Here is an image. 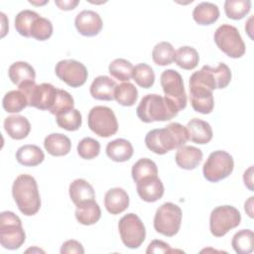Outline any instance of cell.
<instances>
[{"instance_id": "obj_25", "label": "cell", "mask_w": 254, "mask_h": 254, "mask_svg": "<svg viewBox=\"0 0 254 254\" xmlns=\"http://www.w3.org/2000/svg\"><path fill=\"white\" fill-rule=\"evenodd\" d=\"M44 147L46 151L55 157L65 156L71 149V143L68 137L62 133H52L45 138Z\"/></svg>"}, {"instance_id": "obj_48", "label": "cell", "mask_w": 254, "mask_h": 254, "mask_svg": "<svg viewBox=\"0 0 254 254\" xmlns=\"http://www.w3.org/2000/svg\"><path fill=\"white\" fill-rule=\"evenodd\" d=\"M253 198L254 196H250L248 198V200L245 201V204H244V208H245V211L247 212V214L252 218L253 217Z\"/></svg>"}, {"instance_id": "obj_27", "label": "cell", "mask_w": 254, "mask_h": 254, "mask_svg": "<svg viewBox=\"0 0 254 254\" xmlns=\"http://www.w3.org/2000/svg\"><path fill=\"white\" fill-rule=\"evenodd\" d=\"M100 217L101 210L95 199L76 205L75 218L80 224L92 225L96 223Z\"/></svg>"}, {"instance_id": "obj_49", "label": "cell", "mask_w": 254, "mask_h": 254, "mask_svg": "<svg viewBox=\"0 0 254 254\" xmlns=\"http://www.w3.org/2000/svg\"><path fill=\"white\" fill-rule=\"evenodd\" d=\"M31 4H35V5H44V4H46L48 1H43V2H41V3H39V2H34V1H29Z\"/></svg>"}, {"instance_id": "obj_21", "label": "cell", "mask_w": 254, "mask_h": 254, "mask_svg": "<svg viewBox=\"0 0 254 254\" xmlns=\"http://www.w3.org/2000/svg\"><path fill=\"white\" fill-rule=\"evenodd\" d=\"M4 129L12 139L22 140L29 135L31 124L29 120L22 115H10L4 120Z\"/></svg>"}, {"instance_id": "obj_40", "label": "cell", "mask_w": 254, "mask_h": 254, "mask_svg": "<svg viewBox=\"0 0 254 254\" xmlns=\"http://www.w3.org/2000/svg\"><path fill=\"white\" fill-rule=\"evenodd\" d=\"M133 64L125 59H116L108 66L109 73L120 81H129L132 77Z\"/></svg>"}, {"instance_id": "obj_41", "label": "cell", "mask_w": 254, "mask_h": 254, "mask_svg": "<svg viewBox=\"0 0 254 254\" xmlns=\"http://www.w3.org/2000/svg\"><path fill=\"white\" fill-rule=\"evenodd\" d=\"M53 35L52 22L44 17L39 16L33 23L31 29V37L38 41H46Z\"/></svg>"}, {"instance_id": "obj_4", "label": "cell", "mask_w": 254, "mask_h": 254, "mask_svg": "<svg viewBox=\"0 0 254 254\" xmlns=\"http://www.w3.org/2000/svg\"><path fill=\"white\" fill-rule=\"evenodd\" d=\"M26 234L22 221L12 211L0 213V243L5 249H19L25 242Z\"/></svg>"}, {"instance_id": "obj_39", "label": "cell", "mask_w": 254, "mask_h": 254, "mask_svg": "<svg viewBox=\"0 0 254 254\" xmlns=\"http://www.w3.org/2000/svg\"><path fill=\"white\" fill-rule=\"evenodd\" d=\"M251 9L250 0H226L224 2V11L226 16L232 20L244 18Z\"/></svg>"}, {"instance_id": "obj_18", "label": "cell", "mask_w": 254, "mask_h": 254, "mask_svg": "<svg viewBox=\"0 0 254 254\" xmlns=\"http://www.w3.org/2000/svg\"><path fill=\"white\" fill-rule=\"evenodd\" d=\"M104 206L111 214H119L129 206V195L122 188H113L104 195Z\"/></svg>"}, {"instance_id": "obj_8", "label": "cell", "mask_w": 254, "mask_h": 254, "mask_svg": "<svg viewBox=\"0 0 254 254\" xmlns=\"http://www.w3.org/2000/svg\"><path fill=\"white\" fill-rule=\"evenodd\" d=\"M182 215V209L177 204L173 202L163 203L155 213V230L168 237L176 235L181 227Z\"/></svg>"}, {"instance_id": "obj_5", "label": "cell", "mask_w": 254, "mask_h": 254, "mask_svg": "<svg viewBox=\"0 0 254 254\" xmlns=\"http://www.w3.org/2000/svg\"><path fill=\"white\" fill-rule=\"evenodd\" d=\"M213 38L218 49L229 58L238 59L245 54V44L236 27L223 24L215 30Z\"/></svg>"}, {"instance_id": "obj_26", "label": "cell", "mask_w": 254, "mask_h": 254, "mask_svg": "<svg viewBox=\"0 0 254 254\" xmlns=\"http://www.w3.org/2000/svg\"><path fill=\"white\" fill-rule=\"evenodd\" d=\"M134 149L126 139H115L106 146V155L114 162H126L131 159Z\"/></svg>"}, {"instance_id": "obj_23", "label": "cell", "mask_w": 254, "mask_h": 254, "mask_svg": "<svg viewBox=\"0 0 254 254\" xmlns=\"http://www.w3.org/2000/svg\"><path fill=\"white\" fill-rule=\"evenodd\" d=\"M8 75L11 81L18 87L29 82H34L36 71L34 67L26 62H16L8 69Z\"/></svg>"}, {"instance_id": "obj_6", "label": "cell", "mask_w": 254, "mask_h": 254, "mask_svg": "<svg viewBox=\"0 0 254 254\" xmlns=\"http://www.w3.org/2000/svg\"><path fill=\"white\" fill-rule=\"evenodd\" d=\"M230 80L231 70L224 63H219L216 67L203 65L190 77V82L202 84L211 90L225 88Z\"/></svg>"}, {"instance_id": "obj_29", "label": "cell", "mask_w": 254, "mask_h": 254, "mask_svg": "<svg viewBox=\"0 0 254 254\" xmlns=\"http://www.w3.org/2000/svg\"><path fill=\"white\" fill-rule=\"evenodd\" d=\"M45 159V154L37 145H24L16 152V160L19 164L26 167H35L40 165Z\"/></svg>"}, {"instance_id": "obj_11", "label": "cell", "mask_w": 254, "mask_h": 254, "mask_svg": "<svg viewBox=\"0 0 254 254\" xmlns=\"http://www.w3.org/2000/svg\"><path fill=\"white\" fill-rule=\"evenodd\" d=\"M118 230L123 244L131 249L138 248L145 240V225L135 213H127L118 222Z\"/></svg>"}, {"instance_id": "obj_9", "label": "cell", "mask_w": 254, "mask_h": 254, "mask_svg": "<svg viewBox=\"0 0 254 254\" xmlns=\"http://www.w3.org/2000/svg\"><path fill=\"white\" fill-rule=\"evenodd\" d=\"M241 221L239 210L232 205H220L212 209L209 216V229L213 236L222 237L237 227Z\"/></svg>"}, {"instance_id": "obj_32", "label": "cell", "mask_w": 254, "mask_h": 254, "mask_svg": "<svg viewBox=\"0 0 254 254\" xmlns=\"http://www.w3.org/2000/svg\"><path fill=\"white\" fill-rule=\"evenodd\" d=\"M2 106L6 112L19 113L28 106V99L25 93L20 89L11 90L4 95Z\"/></svg>"}, {"instance_id": "obj_33", "label": "cell", "mask_w": 254, "mask_h": 254, "mask_svg": "<svg viewBox=\"0 0 254 254\" xmlns=\"http://www.w3.org/2000/svg\"><path fill=\"white\" fill-rule=\"evenodd\" d=\"M253 231L250 229H242L233 235L231 246L238 254H249L253 251Z\"/></svg>"}, {"instance_id": "obj_20", "label": "cell", "mask_w": 254, "mask_h": 254, "mask_svg": "<svg viewBox=\"0 0 254 254\" xmlns=\"http://www.w3.org/2000/svg\"><path fill=\"white\" fill-rule=\"evenodd\" d=\"M116 86V82L111 79V77L106 75H99L93 79L89 91L94 99L110 101L114 99Z\"/></svg>"}, {"instance_id": "obj_17", "label": "cell", "mask_w": 254, "mask_h": 254, "mask_svg": "<svg viewBox=\"0 0 254 254\" xmlns=\"http://www.w3.org/2000/svg\"><path fill=\"white\" fill-rule=\"evenodd\" d=\"M188 138L191 142L199 145H204L212 139V128L209 123L198 118H192L188 122L187 126Z\"/></svg>"}, {"instance_id": "obj_43", "label": "cell", "mask_w": 254, "mask_h": 254, "mask_svg": "<svg viewBox=\"0 0 254 254\" xmlns=\"http://www.w3.org/2000/svg\"><path fill=\"white\" fill-rule=\"evenodd\" d=\"M99 152L100 143L91 137L83 138L77 145V154L84 160L94 159L99 155Z\"/></svg>"}, {"instance_id": "obj_22", "label": "cell", "mask_w": 254, "mask_h": 254, "mask_svg": "<svg viewBox=\"0 0 254 254\" xmlns=\"http://www.w3.org/2000/svg\"><path fill=\"white\" fill-rule=\"evenodd\" d=\"M175 160L177 165L185 170L195 169L202 160V152L193 146H182L178 149Z\"/></svg>"}, {"instance_id": "obj_45", "label": "cell", "mask_w": 254, "mask_h": 254, "mask_svg": "<svg viewBox=\"0 0 254 254\" xmlns=\"http://www.w3.org/2000/svg\"><path fill=\"white\" fill-rule=\"evenodd\" d=\"M61 253L62 254H69V253L83 254L84 249H83L81 243H79L76 240L70 239V240H66L65 242L63 243L62 248H61Z\"/></svg>"}, {"instance_id": "obj_46", "label": "cell", "mask_w": 254, "mask_h": 254, "mask_svg": "<svg viewBox=\"0 0 254 254\" xmlns=\"http://www.w3.org/2000/svg\"><path fill=\"white\" fill-rule=\"evenodd\" d=\"M79 3L78 0H56L55 4L61 9V10H64V11H68V10H72L76 7V5Z\"/></svg>"}, {"instance_id": "obj_47", "label": "cell", "mask_w": 254, "mask_h": 254, "mask_svg": "<svg viewBox=\"0 0 254 254\" xmlns=\"http://www.w3.org/2000/svg\"><path fill=\"white\" fill-rule=\"evenodd\" d=\"M243 181L245 186L250 190H253V166H250L243 175Z\"/></svg>"}, {"instance_id": "obj_19", "label": "cell", "mask_w": 254, "mask_h": 254, "mask_svg": "<svg viewBox=\"0 0 254 254\" xmlns=\"http://www.w3.org/2000/svg\"><path fill=\"white\" fill-rule=\"evenodd\" d=\"M139 196L147 202H155L164 194V185L158 177H153L136 184Z\"/></svg>"}, {"instance_id": "obj_44", "label": "cell", "mask_w": 254, "mask_h": 254, "mask_svg": "<svg viewBox=\"0 0 254 254\" xmlns=\"http://www.w3.org/2000/svg\"><path fill=\"white\" fill-rule=\"evenodd\" d=\"M176 250L171 249L170 245L162 240H153L149 245L146 250L147 254L151 253H172L175 252Z\"/></svg>"}, {"instance_id": "obj_10", "label": "cell", "mask_w": 254, "mask_h": 254, "mask_svg": "<svg viewBox=\"0 0 254 254\" xmlns=\"http://www.w3.org/2000/svg\"><path fill=\"white\" fill-rule=\"evenodd\" d=\"M89 129L99 137L107 138L118 130V122L111 108L97 105L90 109L87 116Z\"/></svg>"}, {"instance_id": "obj_34", "label": "cell", "mask_w": 254, "mask_h": 254, "mask_svg": "<svg viewBox=\"0 0 254 254\" xmlns=\"http://www.w3.org/2000/svg\"><path fill=\"white\" fill-rule=\"evenodd\" d=\"M138 98V90L135 85L129 81L123 82L116 86L114 99L123 106H132Z\"/></svg>"}, {"instance_id": "obj_37", "label": "cell", "mask_w": 254, "mask_h": 254, "mask_svg": "<svg viewBox=\"0 0 254 254\" xmlns=\"http://www.w3.org/2000/svg\"><path fill=\"white\" fill-rule=\"evenodd\" d=\"M39 16L40 15L37 12L28 9L19 12L15 18V28L17 32L21 36L30 38L33 23Z\"/></svg>"}, {"instance_id": "obj_28", "label": "cell", "mask_w": 254, "mask_h": 254, "mask_svg": "<svg viewBox=\"0 0 254 254\" xmlns=\"http://www.w3.org/2000/svg\"><path fill=\"white\" fill-rule=\"evenodd\" d=\"M192 18L198 25H211L219 18L218 6L211 2H201L194 7Z\"/></svg>"}, {"instance_id": "obj_3", "label": "cell", "mask_w": 254, "mask_h": 254, "mask_svg": "<svg viewBox=\"0 0 254 254\" xmlns=\"http://www.w3.org/2000/svg\"><path fill=\"white\" fill-rule=\"evenodd\" d=\"M136 113L141 121L151 123L155 121H169L178 115L179 110L167 97L153 93L145 95L140 100Z\"/></svg>"}, {"instance_id": "obj_35", "label": "cell", "mask_w": 254, "mask_h": 254, "mask_svg": "<svg viewBox=\"0 0 254 254\" xmlns=\"http://www.w3.org/2000/svg\"><path fill=\"white\" fill-rule=\"evenodd\" d=\"M56 121L59 127L67 131H76L82 123L81 114L77 109H69L56 115Z\"/></svg>"}, {"instance_id": "obj_42", "label": "cell", "mask_w": 254, "mask_h": 254, "mask_svg": "<svg viewBox=\"0 0 254 254\" xmlns=\"http://www.w3.org/2000/svg\"><path fill=\"white\" fill-rule=\"evenodd\" d=\"M73 105H74V100L72 96L66 90L58 88L54 103L49 111L54 115H58L61 112L72 109Z\"/></svg>"}, {"instance_id": "obj_2", "label": "cell", "mask_w": 254, "mask_h": 254, "mask_svg": "<svg viewBox=\"0 0 254 254\" xmlns=\"http://www.w3.org/2000/svg\"><path fill=\"white\" fill-rule=\"evenodd\" d=\"M12 195L19 210L27 216L36 214L41 207V197L36 180L27 174L19 175L12 186Z\"/></svg>"}, {"instance_id": "obj_13", "label": "cell", "mask_w": 254, "mask_h": 254, "mask_svg": "<svg viewBox=\"0 0 254 254\" xmlns=\"http://www.w3.org/2000/svg\"><path fill=\"white\" fill-rule=\"evenodd\" d=\"M160 82L165 97L171 100L179 111L187 106V93L182 75L175 69H166L162 72Z\"/></svg>"}, {"instance_id": "obj_14", "label": "cell", "mask_w": 254, "mask_h": 254, "mask_svg": "<svg viewBox=\"0 0 254 254\" xmlns=\"http://www.w3.org/2000/svg\"><path fill=\"white\" fill-rule=\"evenodd\" d=\"M57 76L70 87H79L87 79L88 72L83 64L75 60L60 61L55 67Z\"/></svg>"}, {"instance_id": "obj_7", "label": "cell", "mask_w": 254, "mask_h": 254, "mask_svg": "<svg viewBox=\"0 0 254 254\" xmlns=\"http://www.w3.org/2000/svg\"><path fill=\"white\" fill-rule=\"evenodd\" d=\"M234 162L232 156L222 150L213 151L203 164L202 173L205 180L217 183L227 178L233 171Z\"/></svg>"}, {"instance_id": "obj_36", "label": "cell", "mask_w": 254, "mask_h": 254, "mask_svg": "<svg viewBox=\"0 0 254 254\" xmlns=\"http://www.w3.org/2000/svg\"><path fill=\"white\" fill-rule=\"evenodd\" d=\"M175 54L173 46L169 42H160L152 51V59L158 65H168L175 62Z\"/></svg>"}, {"instance_id": "obj_30", "label": "cell", "mask_w": 254, "mask_h": 254, "mask_svg": "<svg viewBox=\"0 0 254 254\" xmlns=\"http://www.w3.org/2000/svg\"><path fill=\"white\" fill-rule=\"evenodd\" d=\"M131 175L133 181L137 184L146 179L158 177V168L151 159L142 158L133 165Z\"/></svg>"}, {"instance_id": "obj_1", "label": "cell", "mask_w": 254, "mask_h": 254, "mask_svg": "<svg viewBox=\"0 0 254 254\" xmlns=\"http://www.w3.org/2000/svg\"><path fill=\"white\" fill-rule=\"evenodd\" d=\"M189 141L186 126L178 122L170 123L165 128L153 129L145 137L147 148L155 154L164 155L171 150L179 149Z\"/></svg>"}, {"instance_id": "obj_12", "label": "cell", "mask_w": 254, "mask_h": 254, "mask_svg": "<svg viewBox=\"0 0 254 254\" xmlns=\"http://www.w3.org/2000/svg\"><path fill=\"white\" fill-rule=\"evenodd\" d=\"M19 89L23 91L28 99V106L35 107L40 110H50L58 88L51 83L36 84V82H29L19 86Z\"/></svg>"}, {"instance_id": "obj_15", "label": "cell", "mask_w": 254, "mask_h": 254, "mask_svg": "<svg viewBox=\"0 0 254 254\" xmlns=\"http://www.w3.org/2000/svg\"><path fill=\"white\" fill-rule=\"evenodd\" d=\"M190 99L194 111L201 114H209L214 107L212 90L206 86L190 82Z\"/></svg>"}, {"instance_id": "obj_24", "label": "cell", "mask_w": 254, "mask_h": 254, "mask_svg": "<svg viewBox=\"0 0 254 254\" xmlns=\"http://www.w3.org/2000/svg\"><path fill=\"white\" fill-rule=\"evenodd\" d=\"M68 192L75 206L86 201L93 200L95 198V193L92 186L83 179H76L72 181L69 185Z\"/></svg>"}, {"instance_id": "obj_31", "label": "cell", "mask_w": 254, "mask_h": 254, "mask_svg": "<svg viewBox=\"0 0 254 254\" xmlns=\"http://www.w3.org/2000/svg\"><path fill=\"white\" fill-rule=\"evenodd\" d=\"M175 62L180 67L190 70L197 65L199 62V56L194 48L184 46L176 51Z\"/></svg>"}, {"instance_id": "obj_16", "label": "cell", "mask_w": 254, "mask_h": 254, "mask_svg": "<svg viewBox=\"0 0 254 254\" xmlns=\"http://www.w3.org/2000/svg\"><path fill=\"white\" fill-rule=\"evenodd\" d=\"M74 25L80 35L94 37L101 31L103 23L101 17L95 11L83 10L75 16Z\"/></svg>"}, {"instance_id": "obj_38", "label": "cell", "mask_w": 254, "mask_h": 254, "mask_svg": "<svg viewBox=\"0 0 254 254\" xmlns=\"http://www.w3.org/2000/svg\"><path fill=\"white\" fill-rule=\"evenodd\" d=\"M132 78L139 86L150 88L155 82V73L149 64L141 63L133 67Z\"/></svg>"}]
</instances>
